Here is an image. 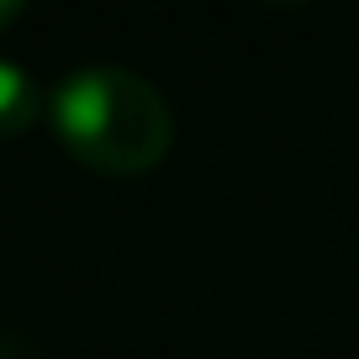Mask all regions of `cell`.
Listing matches in <instances>:
<instances>
[{
    "instance_id": "6da1fadb",
    "label": "cell",
    "mask_w": 359,
    "mask_h": 359,
    "mask_svg": "<svg viewBox=\"0 0 359 359\" xmlns=\"http://www.w3.org/2000/svg\"><path fill=\"white\" fill-rule=\"evenodd\" d=\"M58 143L106 180H143L169 158L175 111L143 74L116 64L74 69L48 95Z\"/></svg>"
},
{
    "instance_id": "3957f363",
    "label": "cell",
    "mask_w": 359,
    "mask_h": 359,
    "mask_svg": "<svg viewBox=\"0 0 359 359\" xmlns=\"http://www.w3.org/2000/svg\"><path fill=\"white\" fill-rule=\"evenodd\" d=\"M22 16H27V6H22V0H0V32H6V27H16Z\"/></svg>"
},
{
    "instance_id": "7a4b0ae2",
    "label": "cell",
    "mask_w": 359,
    "mask_h": 359,
    "mask_svg": "<svg viewBox=\"0 0 359 359\" xmlns=\"http://www.w3.org/2000/svg\"><path fill=\"white\" fill-rule=\"evenodd\" d=\"M43 111V95H37L32 74L11 58H0V137H22L27 127Z\"/></svg>"
},
{
    "instance_id": "277c9868",
    "label": "cell",
    "mask_w": 359,
    "mask_h": 359,
    "mask_svg": "<svg viewBox=\"0 0 359 359\" xmlns=\"http://www.w3.org/2000/svg\"><path fill=\"white\" fill-rule=\"evenodd\" d=\"M0 359H6V348H0Z\"/></svg>"
}]
</instances>
